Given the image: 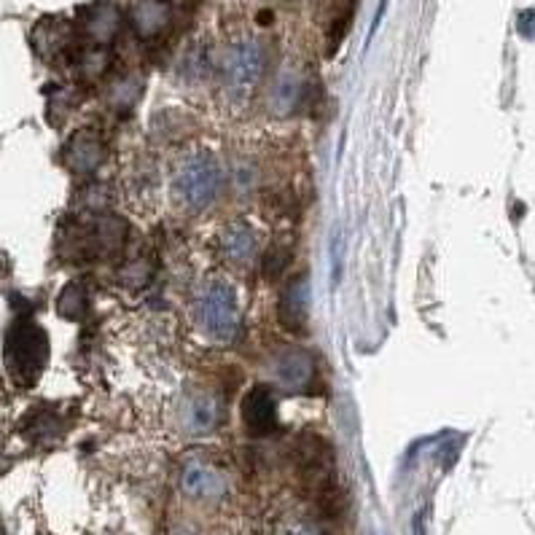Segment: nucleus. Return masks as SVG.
Returning <instances> with one entry per match:
<instances>
[{
	"label": "nucleus",
	"mask_w": 535,
	"mask_h": 535,
	"mask_svg": "<svg viewBox=\"0 0 535 535\" xmlns=\"http://www.w3.org/2000/svg\"><path fill=\"white\" fill-rule=\"evenodd\" d=\"M277 320L291 334H302L307 328L310 323V277L299 275L285 285L283 296L277 302Z\"/></svg>",
	"instance_id": "obj_7"
},
{
	"label": "nucleus",
	"mask_w": 535,
	"mask_h": 535,
	"mask_svg": "<svg viewBox=\"0 0 535 535\" xmlns=\"http://www.w3.org/2000/svg\"><path fill=\"white\" fill-rule=\"evenodd\" d=\"M221 423V401L210 393H194L186 398V409H183V425L186 431L194 436H205L213 433Z\"/></svg>",
	"instance_id": "obj_9"
},
{
	"label": "nucleus",
	"mask_w": 535,
	"mask_h": 535,
	"mask_svg": "<svg viewBox=\"0 0 535 535\" xmlns=\"http://www.w3.org/2000/svg\"><path fill=\"white\" fill-rule=\"evenodd\" d=\"M65 162L70 164V170H76L81 175L95 173L100 162H103V140L92 130H84L73 135L65 151Z\"/></svg>",
	"instance_id": "obj_11"
},
{
	"label": "nucleus",
	"mask_w": 535,
	"mask_h": 535,
	"mask_svg": "<svg viewBox=\"0 0 535 535\" xmlns=\"http://www.w3.org/2000/svg\"><path fill=\"white\" fill-rule=\"evenodd\" d=\"M132 22H135V30L146 38H154L167 27L170 22V9L164 6L162 0H143L132 11Z\"/></svg>",
	"instance_id": "obj_12"
},
{
	"label": "nucleus",
	"mask_w": 535,
	"mask_h": 535,
	"mask_svg": "<svg viewBox=\"0 0 535 535\" xmlns=\"http://www.w3.org/2000/svg\"><path fill=\"white\" fill-rule=\"evenodd\" d=\"M299 100H302V84L294 76H283L272 92V111L277 116H285V113L294 111Z\"/></svg>",
	"instance_id": "obj_13"
},
{
	"label": "nucleus",
	"mask_w": 535,
	"mask_h": 535,
	"mask_svg": "<svg viewBox=\"0 0 535 535\" xmlns=\"http://www.w3.org/2000/svg\"><path fill=\"white\" fill-rule=\"evenodd\" d=\"M119 30V14L111 6H100L89 14L87 19V33L95 38V41H111L113 35Z\"/></svg>",
	"instance_id": "obj_14"
},
{
	"label": "nucleus",
	"mask_w": 535,
	"mask_h": 535,
	"mask_svg": "<svg viewBox=\"0 0 535 535\" xmlns=\"http://www.w3.org/2000/svg\"><path fill=\"white\" fill-rule=\"evenodd\" d=\"M218 251L226 261L232 264H248L256 253V234L248 224L232 221V224L221 226L218 232Z\"/></svg>",
	"instance_id": "obj_10"
},
{
	"label": "nucleus",
	"mask_w": 535,
	"mask_h": 535,
	"mask_svg": "<svg viewBox=\"0 0 535 535\" xmlns=\"http://www.w3.org/2000/svg\"><path fill=\"white\" fill-rule=\"evenodd\" d=\"M221 189H224V173L210 156H194L189 162H183L173 183L175 202L191 213L208 210Z\"/></svg>",
	"instance_id": "obj_1"
},
{
	"label": "nucleus",
	"mask_w": 535,
	"mask_h": 535,
	"mask_svg": "<svg viewBox=\"0 0 535 535\" xmlns=\"http://www.w3.org/2000/svg\"><path fill=\"white\" fill-rule=\"evenodd\" d=\"M181 490L194 498V501H221L229 490L226 476L221 474V468L205 460H189L181 471Z\"/></svg>",
	"instance_id": "obj_6"
},
{
	"label": "nucleus",
	"mask_w": 535,
	"mask_h": 535,
	"mask_svg": "<svg viewBox=\"0 0 535 535\" xmlns=\"http://www.w3.org/2000/svg\"><path fill=\"white\" fill-rule=\"evenodd\" d=\"M264 68H267L264 46L253 38L237 41L234 46H229V52L224 57L226 89L234 95H248L264 76Z\"/></svg>",
	"instance_id": "obj_3"
},
{
	"label": "nucleus",
	"mask_w": 535,
	"mask_h": 535,
	"mask_svg": "<svg viewBox=\"0 0 535 535\" xmlns=\"http://www.w3.org/2000/svg\"><path fill=\"white\" fill-rule=\"evenodd\" d=\"M49 345L35 323H19L9 337V366L22 382H33L44 369Z\"/></svg>",
	"instance_id": "obj_4"
},
{
	"label": "nucleus",
	"mask_w": 535,
	"mask_h": 535,
	"mask_svg": "<svg viewBox=\"0 0 535 535\" xmlns=\"http://www.w3.org/2000/svg\"><path fill=\"white\" fill-rule=\"evenodd\" d=\"M197 318L202 331L216 342H232L240 328V310H237V299L234 291L224 283H210L202 294H199Z\"/></svg>",
	"instance_id": "obj_2"
},
{
	"label": "nucleus",
	"mask_w": 535,
	"mask_h": 535,
	"mask_svg": "<svg viewBox=\"0 0 535 535\" xmlns=\"http://www.w3.org/2000/svg\"><path fill=\"white\" fill-rule=\"evenodd\" d=\"M84 304H87V296H84V288L78 285H68L65 294L60 299V312L65 318H78V312H84Z\"/></svg>",
	"instance_id": "obj_15"
},
{
	"label": "nucleus",
	"mask_w": 535,
	"mask_h": 535,
	"mask_svg": "<svg viewBox=\"0 0 535 535\" xmlns=\"http://www.w3.org/2000/svg\"><path fill=\"white\" fill-rule=\"evenodd\" d=\"M138 84L135 81H121V84H116V89L111 92V103L116 105V108H121V105H132L135 103V97H138Z\"/></svg>",
	"instance_id": "obj_16"
},
{
	"label": "nucleus",
	"mask_w": 535,
	"mask_h": 535,
	"mask_svg": "<svg viewBox=\"0 0 535 535\" xmlns=\"http://www.w3.org/2000/svg\"><path fill=\"white\" fill-rule=\"evenodd\" d=\"M285 535H323L318 530V525H312L307 519H296L294 525H288Z\"/></svg>",
	"instance_id": "obj_19"
},
{
	"label": "nucleus",
	"mask_w": 535,
	"mask_h": 535,
	"mask_svg": "<svg viewBox=\"0 0 535 535\" xmlns=\"http://www.w3.org/2000/svg\"><path fill=\"white\" fill-rule=\"evenodd\" d=\"M288 267V251L285 248H269L267 259H264V272L267 277H277Z\"/></svg>",
	"instance_id": "obj_17"
},
{
	"label": "nucleus",
	"mask_w": 535,
	"mask_h": 535,
	"mask_svg": "<svg viewBox=\"0 0 535 535\" xmlns=\"http://www.w3.org/2000/svg\"><path fill=\"white\" fill-rule=\"evenodd\" d=\"M519 33L525 35V38H535V9H527L519 14Z\"/></svg>",
	"instance_id": "obj_18"
},
{
	"label": "nucleus",
	"mask_w": 535,
	"mask_h": 535,
	"mask_svg": "<svg viewBox=\"0 0 535 535\" xmlns=\"http://www.w3.org/2000/svg\"><path fill=\"white\" fill-rule=\"evenodd\" d=\"M315 377H318L315 358L299 347H288L283 353H277L272 361V380L285 393H310Z\"/></svg>",
	"instance_id": "obj_5"
},
{
	"label": "nucleus",
	"mask_w": 535,
	"mask_h": 535,
	"mask_svg": "<svg viewBox=\"0 0 535 535\" xmlns=\"http://www.w3.org/2000/svg\"><path fill=\"white\" fill-rule=\"evenodd\" d=\"M242 420L253 436H267L277 425V404L267 388H251L242 401Z\"/></svg>",
	"instance_id": "obj_8"
}]
</instances>
